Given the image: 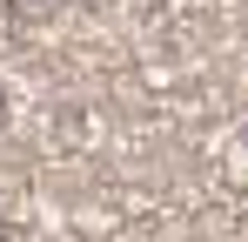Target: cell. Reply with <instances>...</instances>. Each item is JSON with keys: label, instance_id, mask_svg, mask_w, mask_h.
I'll return each mask as SVG.
<instances>
[{"label": "cell", "instance_id": "1", "mask_svg": "<svg viewBox=\"0 0 248 242\" xmlns=\"http://www.w3.org/2000/svg\"><path fill=\"white\" fill-rule=\"evenodd\" d=\"M0 108H7V101H0Z\"/></svg>", "mask_w": 248, "mask_h": 242}]
</instances>
